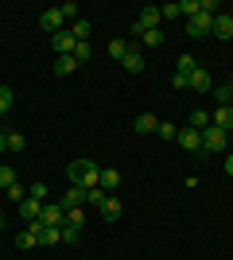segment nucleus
Returning a JSON list of instances; mask_svg holds the SVG:
<instances>
[{"label": "nucleus", "mask_w": 233, "mask_h": 260, "mask_svg": "<svg viewBox=\"0 0 233 260\" xmlns=\"http://www.w3.org/2000/svg\"><path fill=\"white\" fill-rule=\"evenodd\" d=\"M66 179H70V186H82V190H93L97 186V179H101V167L93 159H74L66 167Z\"/></svg>", "instance_id": "f257e3e1"}, {"label": "nucleus", "mask_w": 233, "mask_h": 260, "mask_svg": "<svg viewBox=\"0 0 233 260\" xmlns=\"http://www.w3.org/2000/svg\"><path fill=\"white\" fill-rule=\"evenodd\" d=\"M89 58H93V47H89V43H78L74 47V62H89Z\"/></svg>", "instance_id": "cd10ccee"}, {"label": "nucleus", "mask_w": 233, "mask_h": 260, "mask_svg": "<svg viewBox=\"0 0 233 260\" xmlns=\"http://www.w3.org/2000/svg\"><path fill=\"white\" fill-rule=\"evenodd\" d=\"M121 214H124L121 198H117V194H109V198H105V206H101V217H105V221H117Z\"/></svg>", "instance_id": "2eb2a0df"}, {"label": "nucleus", "mask_w": 233, "mask_h": 260, "mask_svg": "<svg viewBox=\"0 0 233 260\" xmlns=\"http://www.w3.org/2000/svg\"><path fill=\"white\" fill-rule=\"evenodd\" d=\"M194 70H198V58H194V54H179L175 74H194Z\"/></svg>", "instance_id": "aec40b11"}, {"label": "nucleus", "mask_w": 233, "mask_h": 260, "mask_svg": "<svg viewBox=\"0 0 233 260\" xmlns=\"http://www.w3.org/2000/svg\"><path fill=\"white\" fill-rule=\"evenodd\" d=\"M0 152H8V140H4V132H0Z\"/></svg>", "instance_id": "ea45409f"}, {"label": "nucleus", "mask_w": 233, "mask_h": 260, "mask_svg": "<svg viewBox=\"0 0 233 260\" xmlns=\"http://www.w3.org/2000/svg\"><path fill=\"white\" fill-rule=\"evenodd\" d=\"M210 124H214V128H222V132H233V105H218Z\"/></svg>", "instance_id": "9d476101"}, {"label": "nucleus", "mask_w": 233, "mask_h": 260, "mask_svg": "<svg viewBox=\"0 0 233 260\" xmlns=\"http://www.w3.org/2000/svg\"><path fill=\"white\" fill-rule=\"evenodd\" d=\"M51 43H55V54H74V47H78V39L62 27L58 35H51Z\"/></svg>", "instance_id": "1a4fd4ad"}, {"label": "nucleus", "mask_w": 233, "mask_h": 260, "mask_svg": "<svg viewBox=\"0 0 233 260\" xmlns=\"http://www.w3.org/2000/svg\"><path fill=\"white\" fill-rule=\"evenodd\" d=\"M8 198H12V202H23V198H27V190H23L20 183H12V186H8Z\"/></svg>", "instance_id": "c9c22d12"}, {"label": "nucleus", "mask_w": 233, "mask_h": 260, "mask_svg": "<svg viewBox=\"0 0 233 260\" xmlns=\"http://www.w3.org/2000/svg\"><path fill=\"white\" fill-rule=\"evenodd\" d=\"M190 89H194V93H214V82H210V70H194V74H190Z\"/></svg>", "instance_id": "f8f14e48"}, {"label": "nucleus", "mask_w": 233, "mask_h": 260, "mask_svg": "<svg viewBox=\"0 0 233 260\" xmlns=\"http://www.w3.org/2000/svg\"><path fill=\"white\" fill-rule=\"evenodd\" d=\"M39 221H43V225H51V229H62V225H66V210L58 206V202H51V206H43Z\"/></svg>", "instance_id": "20e7f679"}, {"label": "nucleus", "mask_w": 233, "mask_h": 260, "mask_svg": "<svg viewBox=\"0 0 233 260\" xmlns=\"http://www.w3.org/2000/svg\"><path fill=\"white\" fill-rule=\"evenodd\" d=\"M82 221H86V214H82V210H66V225L82 229Z\"/></svg>", "instance_id": "473e14b6"}, {"label": "nucleus", "mask_w": 233, "mask_h": 260, "mask_svg": "<svg viewBox=\"0 0 233 260\" xmlns=\"http://www.w3.org/2000/svg\"><path fill=\"white\" fill-rule=\"evenodd\" d=\"M0 225H4V206H0Z\"/></svg>", "instance_id": "a19ab883"}, {"label": "nucleus", "mask_w": 233, "mask_h": 260, "mask_svg": "<svg viewBox=\"0 0 233 260\" xmlns=\"http://www.w3.org/2000/svg\"><path fill=\"white\" fill-rule=\"evenodd\" d=\"M39 27H43L47 35H58V31H62V12H58V8H47L43 16H39Z\"/></svg>", "instance_id": "423d86ee"}, {"label": "nucleus", "mask_w": 233, "mask_h": 260, "mask_svg": "<svg viewBox=\"0 0 233 260\" xmlns=\"http://www.w3.org/2000/svg\"><path fill=\"white\" fill-rule=\"evenodd\" d=\"M27 198H39V202H43L47 198V183H31L27 186Z\"/></svg>", "instance_id": "72a5a7b5"}, {"label": "nucleus", "mask_w": 233, "mask_h": 260, "mask_svg": "<svg viewBox=\"0 0 233 260\" xmlns=\"http://www.w3.org/2000/svg\"><path fill=\"white\" fill-rule=\"evenodd\" d=\"M121 66L128 70V74H140V70H144V54H140V47H132V51L124 54V58H121Z\"/></svg>", "instance_id": "4468645a"}, {"label": "nucleus", "mask_w": 233, "mask_h": 260, "mask_svg": "<svg viewBox=\"0 0 233 260\" xmlns=\"http://www.w3.org/2000/svg\"><path fill=\"white\" fill-rule=\"evenodd\" d=\"M171 86L175 89H190V74H171Z\"/></svg>", "instance_id": "e433bc0d"}, {"label": "nucleus", "mask_w": 233, "mask_h": 260, "mask_svg": "<svg viewBox=\"0 0 233 260\" xmlns=\"http://www.w3.org/2000/svg\"><path fill=\"white\" fill-rule=\"evenodd\" d=\"M214 101L218 105H233V86H214Z\"/></svg>", "instance_id": "393cba45"}, {"label": "nucleus", "mask_w": 233, "mask_h": 260, "mask_svg": "<svg viewBox=\"0 0 233 260\" xmlns=\"http://www.w3.org/2000/svg\"><path fill=\"white\" fill-rule=\"evenodd\" d=\"M105 51H109V58H113V62H121L124 54L132 51V43H124V39H113V43H109V47H105Z\"/></svg>", "instance_id": "6ab92c4d"}, {"label": "nucleus", "mask_w": 233, "mask_h": 260, "mask_svg": "<svg viewBox=\"0 0 233 260\" xmlns=\"http://www.w3.org/2000/svg\"><path fill=\"white\" fill-rule=\"evenodd\" d=\"M214 31V12H198L194 20H187V35L190 39H206Z\"/></svg>", "instance_id": "7ed1b4c3"}, {"label": "nucleus", "mask_w": 233, "mask_h": 260, "mask_svg": "<svg viewBox=\"0 0 233 260\" xmlns=\"http://www.w3.org/2000/svg\"><path fill=\"white\" fill-rule=\"evenodd\" d=\"M140 39H144L148 47H159V43H163V27H155V31H144Z\"/></svg>", "instance_id": "c85d7f7f"}, {"label": "nucleus", "mask_w": 233, "mask_h": 260, "mask_svg": "<svg viewBox=\"0 0 233 260\" xmlns=\"http://www.w3.org/2000/svg\"><path fill=\"white\" fill-rule=\"evenodd\" d=\"M190 128H210V113H206V109H194V113H190Z\"/></svg>", "instance_id": "5701e85b"}, {"label": "nucleus", "mask_w": 233, "mask_h": 260, "mask_svg": "<svg viewBox=\"0 0 233 260\" xmlns=\"http://www.w3.org/2000/svg\"><path fill=\"white\" fill-rule=\"evenodd\" d=\"M39 245H43V249H55V245H62V229L43 225V229H39Z\"/></svg>", "instance_id": "dca6fc26"}, {"label": "nucleus", "mask_w": 233, "mask_h": 260, "mask_svg": "<svg viewBox=\"0 0 233 260\" xmlns=\"http://www.w3.org/2000/svg\"><path fill=\"white\" fill-rule=\"evenodd\" d=\"M229 20H233V12H229Z\"/></svg>", "instance_id": "37998d69"}, {"label": "nucleus", "mask_w": 233, "mask_h": 260, "mask_svg": "<svg viewBox=\"0 0 233 260\" xmlns=\"http://www.w3.org/2000/svg\"><path fill=\"white\" fill-rule=\"evenodd\" d=\"M82 202H86V190H82V186H70L66 194L58 198V206H62V210H78Z\"/></svg>", "instance_id": "ddd939ff"}, {"label": "nucleus", "mask_w": 233, "mask_h": 260, "mask_svg": "<svg viewBox=\"0 0 233 260\" xmlns=\"http://www.w3.org/2000/svg\"><path fill=\"white\" fill-rule=\"evenodd\" d=\"M105 198H109V194H105V190H101V186H93V190H86V206H105Z\"/></svg>", "instance_id": "b1692460"}, {"label": "nucleus", "mask_w": 233, "mask_h": 260, "mask_svg": "<svg viewBox=\"0 0 233 260\" xmlns=\"http://www.w3.org/2000/svg\"><path fill=\"white\" fill-rule=\"evenodd\" d=\"M229 86H233V74H229Z\"/></svg>", "instance_id": "79ce46f5"}, {"label": "nucleus", "mask_w": 233, "mask_h": 260, "mask_svg": "<svg viewBox=\"0 0 233 260\" xmlns=\"http://www.w3.org/2000/svg\"><path fill=\"white\" fill-rule=\"evenodd\" d=\"M16 249H39V233L20 229V233H16Z\"/></svg>", "instance_id": "f3484780"}, {"label": "nucleus", "mask_w": 233, "mask_h": 260, "mask_svg": "<svg viewBox=\"0 0 233 260\" xmlns=\"http://www.w3.org/2000/svg\"><path fill=\"white\" fill-rule=\"evenodd\" d=\"M210 35H214V39H222V43H229V39H233V20L218 12V16H214V31Z\"/></svg>", "instance_id": "6e6552de"}, {"label": "nucleus", "mask_w": 233, "mask_h": 260, "mask_svg": "<svg viewBox=\"0 0 233 260\" xmlns=\"http://www.w3.org/2000/svg\"><path fill=\"white\" fill-rule=\"evenodd\" d=\"M4 140H8V152H12V155L23 152V136H20V132H4Z\"/></svg>", "instance_id": "a878e982"}, {"label": "nucleus", "mask_w": 233, "mask_h": 260, "mask_svg": "<svg viewBox=\"0 0 233 260\" xmlns=\"http://www.w3.org/2000/svg\"><path fill=\"white\" fill-rule=\"evenodd\" d=\"M225 144H229V132H222V128H202V152L206 155H218V152H225Z\"/></svg>", "instance_id": "f03ea898"}, {"label": "nucleus", "mask_w": 233, "mask_h": 260, "mask_svg": "<svg viewBox=\"0 0 233 260\" xmlns=\"http://www.w3.org/2000/svg\"><path fill=\"white\" fill-rule=\"evenodd\" d=\"M155 128H159V120H155L152 113H144V117H136V132H148V136H152Z\"/></svg>", "instance_id": "4be33fe9"}, {"label": "nucleus", "mask_w": 233, "mask_h": 260, "mask_svg": "<svg viewBox=\"0 0 233 260\" xmlns=\"http://www.w3.org/2000/svg\"><path fill=\"white\" fill-rule=\"evenodd\" d=\"M12 183H16V171H12V167H0V186H4V190H8Z\"/></svg>", "instance_id": "f704fd0d"}, {"label": "nucleus", "mask_w": 233, "mask_h": 260, "mask_svg": "<svg viewBox=\"0 0 233 260\" xmlns=\"http://www.w3.org/2000/svg\"><path fill=\"white\" fill-rule=\"evenodd\" d=\"M225 175H229V179H233V152L225 155Z\"/></svg>", "instance_id": "58836bf2"}, {"label": "nucleus", "mask_w": 233, "mask_h": 260, "mask_svg": "<svg viewBox=\"0 0 233 260\" xmlns=\"http://www.w3.org/2000/svg\"><path fill=\"white\" fill-rule=\"evenodd\" d=\"M70 35H74L78 43H89V20H82V16H78L74 27H70Z\"/></svg>", "instance_id": "412c9836"}, {"label": "nucleus", "mask_w": 233, "mask_h": 260, "mask_svg": "<svg viewBox=\"0 0 233 260\" xmlns=\"http://www.w3.org/2000/svg\"><path fill=\"white\" fill-rule=\"evenodd\" d=\"M78 237H82V229H74V225H62V245H78Z\"/></svg>", "instance_id": "c756f323"}, {"label": "nucleus", "mask_w": 233, "mask_h": 260, "mask_svg": "<svg viewBox=\"0 0 233 260\" xmlns=\"http://www.w3.org/2000/svg\"><path fill=\"white\" fill-rule=\"evenodd\" d=\"M155 136H163V140H175V136H179V128L171 124V120H159V128H155Z\"/></svg>", "instance_id": "bb28decb"}, {"label": "nucleus", "mask_w": 233, "mask_h": 260, "mask_svg": "<svg viewBox=\"0 0 233 260\" xmlns=\"http://www.w3.org/2000/svg\"><path fill=\"white\" fill-rule=\"evenodd\" d=\"M58 12H62V20H78V4H74V0L58 4Z\"/></svg>", "instance_id": "2f4dec72"}, {"label": "nucleus", "mask_w": 233, "mask_h": 260, "mask_svg": "<svg viewBox=\"0 0 233 260\" xmlns=\"http://www.w3.org/2000/svg\"><path fill=\"white\" fill-rule=\"evenodd\" d=\"M159 16H163V20H179V4H163Z\"/></svg>", "instance_id": "4c0bfd02"}, {"label": "nucleus", "mask_w": 233, "mask_h": 260, "mask_svg": "<svg viewBox=\"0 0 233 260\" xmlns=\"http://www.w3.org/2000/svg\"><path fill=\"white\" fill-rule=\"evenodd\" d=\"M97 186L105 190V194H113V190L121 186V171H117V167H101V179H97Z\"/></svg>", "instance_id": "9b49d317"}, {"label": "nucleus", "mask_w": 233, "mask_h": 260, "mask_svg": "<svg viewBox=\"0 0 233 260\" xmlns=\"http://www.w3.org/2000/svg\"><path fill=\"white\" fill-rule=\"evenodd\" d=\"M78 62H74V54H55V74H74Z\"/></svg>", "instance_id": "a211bd4d"}, {"label": "nucleus", "mask_w": 233, "mask_h": 260, "mask_svg": "<svg viewBox=\"0 0 233 260\" xmlns=\"http://www.w3.org/2000/svg\"><path fill=\"white\" fill-rule=\"evenodd\" d=\"M8 109H12V89H8V86H0V117H4Z\"/></svg>", "instance_id": "7c9ffc66"}, {"label": "nucleus", "mask_w": 233, "mask_h": 260, "mask_svg": "<svg viewBox=\"0 0 233 260\" xmlns=\"http://www.w3.org/2000/svg\"><path fill=\"white\" fill-rule=\"evenodd\" d=\"M175 140H179V148H187V152H202V132L190 128V124H187V128H179Z\"/></svg>", "instance_id": "39448f33"}, {"label": "nucleus", "mask_w": 233, "mask_h": 260, "mask_svg": "<svg viewBox=\"0 0 233 260\" xmlns=\"http://www.w3.org/2000/svg\"><path fill=\"white\" fill-rule=\"evenodd\" d=\"M39 214H43V202H39V198H23V202H20V217H23V225L39 221Z\"/></svg>", "instance_id": "0eeeda50"}]
</instances>
